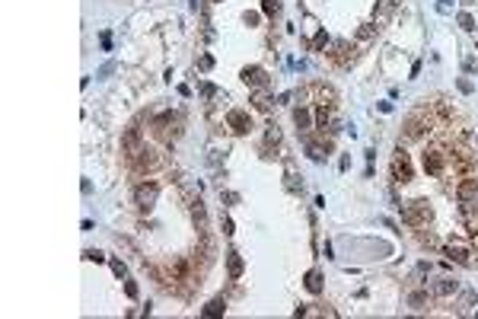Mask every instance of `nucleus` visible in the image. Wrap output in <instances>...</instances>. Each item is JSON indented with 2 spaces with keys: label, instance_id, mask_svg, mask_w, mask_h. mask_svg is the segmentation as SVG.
<instances>
[{
  "label": "nucleus",
  "instance_id": "1",
  "mask_svg": "<svg viewBox=\"0 0 478 319\" xmlns=\"http://www.w3.org/2000/svg\"><path fill=\"white\" fill-rule=\"evenodd\" d=\"M399 207H402V221L408 223V227H424V223L431 221L427 201H408V205H399Z\"/></svg>",
  "mask_w": 478,
  "mask_h": 319
},
{
  "label": "nucleus",
  "instance_id": "2",
  "mask_svg": "<svg viewBox=\"0 0 478 319\" xmlns=\"http://www.w3.org/2000/svg\"><path fill=\"white\" fill-rule=\"evenodd\" d=\"M156 195H159V185L156 182H140L134 189V205L137 211H153V205H156Z\"/></svg>",
  "mask_w": 478,
  "mask_h": 319
},
{
  "label": "nucleus",
  "instance_id": "3",
  "mask_svg": "<svg viewBox=\"0 0 478 319\" xmlns=\"http://www.w3.org/2000/svg\"><path fill=\"white\" fill-rule=\"evenodd\" d=\"M131 160H134V169H137V173H150V169L159 166V153L150 150V147H140Z\"/></svg>",
  "mask_w": 478,
  "mask_h": 319
},
{
  "label": "nucleus",
  "instance_id": "4",
  "mask_svg": "<svg viewBox=\"0 0 478 319\" xmlns=\"http://www.w3.org/2000/svg\"><path fill=\"white\" fill-rule=\"evenodd\" d=\"M227 128L233 131V134H246V131L252 128L249 112H243V109H230L227 112Z\"/></svg>",
  "mask_w": 478,
  "mask_h": 319
},
{
  "label": "nucleus",
  "instance_id": "5",
  "mask_svg": "<svg viewBox=\"0 0 478 319\" xmlns=\"http://www.w3.org/2000/svg\"><path fill=\"white\" fill-rule=\"evenodd\" d=\"M392 175L395 182H411V163H408V153L399 147L395 150V160H392Z\"/></svg>",
  "mask_w": 478,
  "mask_h": 319
},
{
  "label": "nucleus",
  "instance_id": "6",
  "mask_svg": "<svg viewBox=\"0 0 478 319\" xmlns=\"http://www.w3.org/2000/svg\"><path fill=\"white\" fill-rule=\"evenodd\" d=\"M459 205H478V179H463L459 189H456Z\"/></svg>",
  "mask_w": 478,
  "mask_h": 319
},
{
  "label": "nucleus",
  "instance_id": "7",
  "mask_svg": "<svg viewBox=\"0 0 478 319\" xmlns=\"http://www.w3.org/2000/svg\"><path fill=\"white\" fill-rule=\"evenodd\" d=\"M243 83H246V86H255V90H265V86H268V74H265V67H258V64H252V67H243Z\"/></svg>",
  "mask_w": 478,
  "mask_h": 319
},
{
  "label": "nucleus",
  "instance_id": "8",
  "mask_svg": "<svg viewBox=\"0 0 478 319\" xmlns=\"http://www.w3.org/2000/svg\"><path fill=\"white\" fill-rule=\"evenodd\" d=\"M456 290H459V281L449 278V274H440L437 281H431V294L433 297H449V294H456Z\"/></svg>",
  "mask_w": 478,
  "mask_h": 319
},
{
  "label": "nucleus",
  "instance_id": "9",
  "mask_svg": "<svg viewBox=\"0 0 478 319\" xmlns=\"http://www.w3.org/2000/svg\"><path fill=\"white\" fill-rule=\"evenodd\" d=\"M443 169H447V157H443L440 150H427L424 153V173L427 175H440Z\"/></svg>",
  "mask_w": 478,
  "mask_h": 319
},
{
  "label": "nucleus",
  "instance_id": "10",
  "mask_svg": "<svg viewBox=\"0 0 478 319\" xmlns=\"http://www.w3.org/2000/svg\"><path fill=\"white\" fill-rule=\"evenodd\" d=\"M140 147H144V137H140V128H128L122 134V150L128 153V157H134L137 150H140Z\"/></svg>",
  "mask_w": 478,
  "mask_h": 319
},
{
  "label": "nucleus",
  "instance_id": "11",
  "mask_svg": "<svg viewBox=\"0 0 478 319\" xmlns=\"http://www.w3.org/2000/svg\"><path fill=\"white\" fill-rule=\"evenodd\" d=\"M443 255H447L449 258V262H459V265H475V258H472V252L469 249H465V246H453V243H449V246H443Z\"/></svg>",
  "mask_w": 478,
  "mask_h": 319
},
{
  "label": "nucleus",
  "instance_id": "12",
  "mask_svg": "<svg viewBox=\"0 0 478 319\" xmlns=\"http://www.w3.org/2000/svg\"><path fill=\"white\" fill-rule=\"evenodd\" d=\"M227 271H230V278H243V255H239V252H233L230 249L227 252Z\"/></svg>",
  "mask_w": 478,
  "mask_h": 319
},
{
  "label": "nucleus",
  "instance_id": "13",
  "mask_svg": "<svg viewBox=\"0 0 478 319\" xmlns=\"http://www.w3.org/2000/svg\"><path fill=\"white\" fill-rule=\"evenodd\" d=\"M188 211H191V221L198 223V230H204V223H207V214H204V205H201V198H195V201H188Z\"/></svg>",
  "mask_w": 478,
  "mask_h": 319
},
{
  "label": "nucleus",
  "instance_id": "14",
  "mask_svg": "<svg viewBox=\"0 0 478 319\" xmlns=\"http://www.w3.org/2000/svg\"><path fill=\"white\" fill-rule=\"evenodd\" d=\"M427 303H431V290H411L408 294V306H415V310H424Z\"/></svg>",
  "mask_w": 478,
  "mask_h": 319
},
{
  "label": "nucleus",
  "instance_id": "15",
  "mask_svg": "<svg viewBox=\"0 0 478 319\" xmlns=\"http://www.w3.org/2000/svg\"><path fill=\"white\" fill-rule=\"evenodd\" d=\"M312 93H316V102H319V106H328V102H335V93L328 90V86H322V83H312Z\"/></svg>",
  "mask_w": 478,
  "mask_h": 319
},
{
  "label": "nucleus",
  "instance_id": "16",
  "mask_svg": "<svg viewBox=\"0 0 478 319\" xmlns=\"http://www.w3.org/2000/svg\"><path fill=\"white\" fill-rule=\"evenodd\" d=\"M306 290L309 294H322V274L312 268V271H306Z\"/></svg>",
  "mask_w": 478,
  "mask_h": 319
},
{
  "label": "nucleus",
  "instance_id": "17",
  "mask_svg": "<svg viewBox=\"0 0 478 319\" xmlns=\"http://www.w3.org/2000/svg\"><path fill=\"white\" fill-rule=\"evenodd\" d=\"M223 313H227V303H223V297H217V300H211L201 310V316H223Z\"/></svg>",
  "mask_w": 478,
  "mask_h": 319
},
{
  "label": "nucleus",
  "instance_id": "18",
  "mask_svg": "<svg viewBox=\"0 0 478 319\" xmlns=\"http://www.w3.org/2000/svg\"><path fill=\"white\" fill-rule=\"evenodd\" d=\"M421 131H424V122H421V115H411L408 122H405V134H408V137H417Z\"/></svg>",
  "mask_w": 478,
  "mask_h": 319
},
{
  "label": "nucleus",
  "instance_id": "19",
  "mask_svg": "<svg viewBox=\"0 0 478 319\" xmlns=\"http://www.w3.org/2000/svg\"><path fill=\"white\" fill-rule=\"evenodd\" d=\"M293 122H296V128H300V131H306V128L312 125V118H309V109H303V106H300V109L293 112Z\"/></svg>",
  "mask_w": 478,
  "mask_h": 319
},
{
  "label": "nucleus",
  "instance_id": "20",
  "mask_svg": "<svg viewBox=\"0 0 478 319\" xmlns=\"http://www.w3.org/2000/svg\"><path fill=\"white\" fill-rule=\"evenodd\" d=\"M306 150H309V160H316V163H322L328 157V147H322V144H306Z\"/></svg>",
  "mask_w": 478,
  "mask_h": 319
},
{
  "label": "nucleus",
  "instance_id": "21",
  "mask_svg": "<svg viewBox=\"0 0 478 319\" xmlns=\"http://www.w3.org/2000/svg\"><path fill=\"white\" fill-rule=\"evenodd\" d=\"M252 106H255V109H258V112H268V109H271V99H268V96H265V93L258 90V93H255V96H252Z\"/></svg>",
  "mask_w": 478,
  "mask_h": 319
},
{
  "label": "nucleus",
  "instance_id": "22",
  "mask_svg": "<svg viewBox=\"0 0 478 319\" xmlns=\"http://www.w3.org/2000/svg\"><path fill=\"white\" fill-rule=\"evenodd\" d=\"M373 35H376V26H373V23H367V26H360V29H357V38H360V42H370Z\"/></svg>",
  "mask_w": 478,
  "mask_h": 319
},
{
  "label": "nucleus",
  "instance_id": "23",
  "mask_svg": "<svg viewBox=\"0 0 478 319\" xmlns=\"http://www.w3.org/2000/svg\"><path fill=\"white\" fill-rule=\"evenodd\" d=\"M262 10H265L268 16H278L281 13V3H278V0H262Z\"/></svg>",
  "mask_w": 478,
  "mask_h": 319
},
{
  "label": "nucleus",
  "instance_id": "24",
  "mask_svg": "<svg viewBox=\"0 0 478 319\" xmlns=\"http://www.w3.org/2000/svg\"><path fill=\"white\" fill-rule=\"evenodd\" d=\"M395 7H399V0H380V7H376V13H380V16H386V13H392Z\"/></svg>",
  "mask_w": 478,
  "mask_h": 319
},
{
  "label": "nucleus",
  "instance_id": "25",
  "mask_svg": "<svg viewBox=\"0 0 478 319\" xmlns=\"http://www.w3.org/2000/svg\"><path fill=\"white\" fill-rule=\"evenodd\" d=\"M325 45H328V35L325 32H316V38H312V51H322Z\"/></svg>",
  "mask_w": 478,
  "mask_h": 319
},
{
  "label": "nucleus",
  "instance_id": "26",
  "mask_svg": "<svg viewBox=\"0 0 478 319\" xmlns=\"http://www.w3.org/2000/svg\"><path fill=\"white\" fill-rule=\"evenodd\" d=\"M112 271L118 274V278H128V265H124L122 258H112Z\"/></svg>",
  "mask_w": 478,
  "mask_h": 319
},
{
  "label": "nucleus",
  "instance_id": "27",
  "mask_svg": "<svg viewBox=\"0 0 478 319\" xmlns=\"http://www.w3.org/2000/svg\"><path fill=\"white\" fill-rule=\"evenodd\" d=\"M459 26H463V29H478V23L472 19L469 13H459Z\"/></svg>",
  "mask_w": 478,
  "mask_h": 319
},
{
  "label": "nucleus",
  "instance_id": "28",
  "mask_svg": "<svg viewBox=\"0 0 478 319\" xmlns=\"http://www.w3.org/2000/svg\"><path fill=\"white\" fill-rule=\"evenodd\" d=\"M83 258H86V262H106V255H102L99 249H86V252H83Z\"/></svg>",
  "mask_w": 478,
  "mask_h": 319
},
{
  "label": "nucleus",
  "instance_id": "29",
  "mask_svg": "<svg viewBox=\"0 0 478 319\" xmlns=\"http://www.w3.org/2000/svg\"><path fill=\"white\" fill-rule=\"evenodd\" d=\"M265 141H268V144H278V141H281V131H278V125H271V128H268Z\"/></svg>",
  "mask_w": 478,
  "mask_h": 319
},
{
  "label": "nucleus",
  "instance_id": "30",
  "mask_svg": "<svg viewBox=\"0 0 478 319\" xmlns=\"http://www.w3.org/2000/svg\"><path fill=\"white\" fill-rule=\"evenodd\" d=\"M201 96H204V99H214V96H217V86H214V83H201Z\"/></svg>",
  "mask_w": 478,
  "mask_h": 319
},
{
  "label": "nucleus",
  "instance_id": "31",
  "mask_svg": "<svg viewBox=\"0 0 478 319\" xmlns=\"http://www.w3.org/2000/svg\"><path fill=\"white\" fill-rule=\"evenodd\" d=\"M124 294H128L131 300H134V297H137V284L131 281V278H124Z\"/></svg>",
  "mask_w": 478,
  "mask_h": 319
},
{
  "label": "nucleus",
  "instance_id": "32",
  "mask_svg": "<svg viewBox=\"0 0 478 319\" xmlns=\"http://www.w3.org/2000/svg\"><path fill=\"white\" fill-rule=\"evenodd\" d=\"M220 201H227V205H236V201H239V195H236V191H220Z\"/></svg>",
  "mask_w": 478,
  "mask_h": 319
},
{
  "label": "nucleus",
  "instance_id": "33",
  "mask_svg": "<svg viewBox=\"0 0 478 319\" xmlns=\"http://www.w3.org/2000/svg\"><path fill=\"white\" fill-rule=\"evenodd\" d=\"M421 243H424V246H440V243H437V236H433V233H421Z\"/></svg>",
  "mask_w": 478,
  "mask_h": 319
},
{
  "label": "nucleus",
  "instance_id": "34",
  "mask_svg": "<svg viewBox=\"0 0 478 319\" xmlns=\"http://www.w3.org/2000/svg\"><path fill=\"white\" fill-rule=\"evenodd\" d=\"M220 230H223L227 236H233V221H230V217H223V221H220Z\"/></svg>",
  "mask_w": 478,
  "mask_h": 319
},
{
  "label": "nucleus",
  "instance_id": "35",
  "mask_svg": "<svg viewBox=\"0 0 478 319\" xmlns=\"http://www.w3.org/2000/svg\"><path fill=\"white\" fill-rule=\"evenodd\" d=\"M99 42H102V48H106V51H112V35H108V32H102V35H99Z\"/></svg>",
  "mask_w": 478,
  "mask_h": 319
},
{
  "label": "nucleus",
  "instance_id": "36",
  "mask_svg": "<svg viewBox=\"0 0 478 319\" xmlns=\"http://www.w3.org/2000/svg\"><path fill=\"white\" fill-rule=\"evenodd\" d=\"M115 70V61H108V64H102V67H99V77H108Z\"/></svg>",
  "mask_w": 478,
  "mask_h": 319
},
{
  "label": "nucleus",
  "instance_id": "37",
  "mask_svg": "<svg viewBox=\"0 0 478 319\" xmlns=\"http://www.w3.org/2000/svg\"><path fill=\"white\" fill-rule=\"evenodd\" d=\"M214 67V58L211 54H204V58H201V70H211Z\"/></svg>",
  "mask_w": 478,
  "mask_h": 319
},
{
  "label": "nucleus",
  "instance_id": "38",
  "mask_svg": "<svg viewBox=\"0 0 478 319\" xmlns=\"http://www.w3.org/2000/svg\"><path fill=\"white\" fill-rule=\"evenodd\" d=\"M459 90H463V93H472V80H465V77H463V80H459Z\"/></svg>",
  "mask_w": 478,
  "mask_h": 319
},
{
  "label": "nucleus",
  "instance_id": "39",
  "mask_svg": "<svg viewBox=\"0 0 478 319\" xmlns=\"http://www.w3.org/2000/svg\"><path fill=\"white\" fill-rule=\"evenodd\" d=\"M258 23V13H246V26H255Z\"/></svg>",
  "mask_w": 478,
  "mask_h": 319
},
{
  "label": "nucleus",
  "instance_id": "40",
  "mask_svg": "<svg viewBox=\"0 0 478 319\" xmlns=\"http://www.w3.org/2000/svg\"><path fill=\"white\" fill-rule=\"evenodd\" d=\"M472 300H475L472 294H463V300H459V303H463V310H465V306H472Z\"/></svg>",
  "mask_w": 478,
  "mask_h": 319
}]
</instances>
